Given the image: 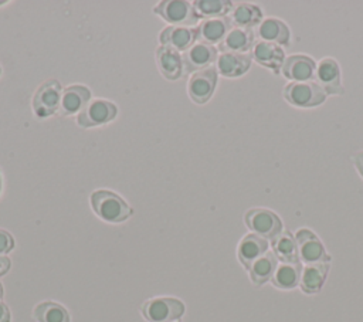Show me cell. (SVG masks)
Returning <instances> with one entry per match:
<instances>
[{
  "instance_id": "1",
  "label": "cell",
  "mask_w": 363,
  "mask_h": 322,
  "mask_svg": "<svg viewBox=\"0 0 363 322\" xmlns=\"http://www.w3.org/2000/svg\"><path fill=\"white\" fill-rule=\"evenodd\" d=\"M91 206L98 217L108 223H122L132 216L129 204L111 190H96L91 194Z\"/></svg>"
},
{
  "instance_id": "2",
  "label": "cell",
  "mask_w": 363,
  "mask_h": 322,
  "mask_svg": "<svg viewBox=\"0 0 363 322\" xmlns=\"http://www.w3.org/2000/svg\"><path fill=\"white\" fill-rule=\"evenodd\" d=\"M155 14L160 16L164 21L174 24L176 27L196 26L200 20L196 13L193 3L184 0H164L160 1L155 9Z\"/></svg>"
},
{
  "instance_id": "3",
  "label": "cell",
  "mask_w": 363,
  "mask_h": 322,
  "mask_svg": "<svg viewBox=\"0 0 363 322\" xmlns=\"http://www.w3.org/2000/svg\"><path fill=\"white\" fill-rule=\"evenodd\" d=\"M184 313V304L170 296L149 299L142 306V315L149 322H173Z\"/></svg>"
},
{
  "instance_id": "4",
  "label": "cell",
  "mask_w": 363,
  "mask_h": 322,
  "mask_svg": "<svg viewBox=\"0 0 363 322\" xmlns=\"http://www.w3.org/2000/svg\"><path fill=\"white\" fill-rule=\"evenodd\" d=\"M284 96L294 106L311 108L320 105L325 101L326 94L316 81H306L288 84L284 89Z\"/></svg>"
},
{
  "instance_id": "5",
  "label": "cell",
  "mask_w": 363,
  "mask_h": 322,
  "mask_svg": "<svg viewBox=\"0 0 363 322\" xmlns=\"http://www.w3.org/2000/svg\"><path fill=\"white\" fill-rule=\"evenodd\" d=\"M62 88L57 79H47L43 82L34 96H33V109L38 118H48L54 115L61 105Z\"/></svg>"
},
{
  "instance_id": "6",
  "label": "cell",
  "mask_w": 363,
  "mask_h": 322,
  "mask_svg": "<svg viewBox=\"0 0 363 322\" xmlns=\"http://www.w3.org/2000/svg\"><path fill=\"white\" fill-rule=\"evenodd\" d=\"M245 224L254 234L274 240L282 233L281 218L268 209H251L245 213Z\"/></svg>"
},
{
  "instance_id": "7",
  "label": "cell",
  "mask_w": 363,
  "mask_h": 322,
  "mask_svg": "<svg viewBox=\"0 0 363 322\" xmlns=\"http://www.w3.org/2000/svg\"><path fill=\"white\" fill-rule=\"evenodd\" d=\"M118 108L106 99H95L89 102L77 116V122L82 128H92L108 123L115 119Z\"/></svg>"
},
{
  "instance_id": "8",
  "label": "cell",
  "mask_w": 363,
  "mask_h": 322,
  "mask_svg": "<svg viewBox=\"0 0 363 322\" xmlns=\"http://www.w3.org/2000/svg\"><path fill=\"white\" fill-rule=\"evenodd\" d=\"M295 240L298 244L299 258L306 265L330 261V257L326 254L322 241L311 230L299 228L295 234Z\"/></svg>"
},
{
  "instance_id": "9",
  "label": "cell",
  "mask_w": 363,
  "mask_h": 322,
  "mask_svg": "<svg viewBox=\"0 0 363 322\" xmlns=\"http://www.w3.org/2000/svg\"><path fill=\"white\" fill-rule=\"evenodd\" d=\"M217 77V68L214 67H208L206 70L194 72L190 77L187 85L189 96L191 98V101L196 104H206L216 89Z\"/></svg>"
},
{
  "instance_id": "10",
  "label": "cell",
  "mask_w": 363,
  "mask_h": 322,
  "mask_svg": "<svg viewBox=\"0 0 363 322\" xmlns=\"http://www.w3.org/2000/svg\"><path fill=\"white\" fill-rule=\"evenodd\" d=\"M217 48L210 44L196 43L190 47L182 57L183 60V75L194 74L197 71L206 70L211 67L214 61H217Z\"/></svg>"
},
{
  "instance_id": "11",
  "label": "cell",
  "mask_w": 363,
  "mask_h": 322,
  "mask_svg": "<svg viewBox=\"0 0 363 322\" xmlns=\"http://www.w3.org/2000/svg\"><path fill=\"white\" fill-rule=\"evenodd\" d=\"M315 79L319 87L329 95H342L343 87L340 82V68L333 58H322L316 65Z\"/></svg>"
},
{
  "instance_id": "12",
  "label": "cell",
  "mask_w": 363,
  "mask_h": 322,
  "mask_svg": "<svg viewBox=\"0 0 363 322\" xmlns=\"http://www.w3.org/2000/svg\"><path fill=\"white\" fill-rule=\"evenodd\" d=\"M281 71L282 75L292 79L294 82H306L315 78L316 62L311 57L295 54L285 58Z\"/></svg>"
},
{
  "instance_id": "13",
  "label": "cell",
  "mask_w": 363,
  "mask_h": 322,
  "mask_svg": "<svg viewBox=\"0 0 363 322\" xmlns=\"http://www.w3.org/2000/svg\"><path fill=\"white\" fill-rule=\"evenodd\" d=\"M159 40L163 47L172 48L174 51H187L197 41V28L190 27H176L169 26L162 30Z\"/></svg>"
},
{
  "instance_id": "14",
  "label": "cell",
  "mask_w": 363,
  "mask_h": 322,
  "mask_svg": "<svg viewBox=\"0 0 363 322\" xmlns=\"http://www.w3.org/2000/svg\"><path fill=\"white\" fill-rule=\"evenodd\" d=\"M233 28V21L230 17L218 18H204L197 28V40L204 44L221 43L228 31Z\"/></svg>"
},
{
  "instance_id": "15",
  "label": "cell",
  "mask_w": 363,
  "mask_h": 322,
  "mask_svg": "<svg viewBox=\"0 0 363 322\" xmlns=\"http://www.w3.org/2000/svg\"><path fill=\"white\" fill-rule=\"evenodd\" d=\"M91 101V91L84 85H69L65 87L61 96L60 115L68 116L81 112Z\"/></svg>"
},
{
  "instance_id": "16",
  "label": "cell",
  "mask_w": 363,
  "mask_h": 322,
  "mask_svg": "<svg viewBox=\"0 0 363 322\" xmlns=\"http://www.w3.org/2000/svg\"><path fill=\"white\" fill-rule=\"evenodd\" d=\"M255 44V35L251 28L233 27L225 38L218 44L221 52H238L247 54Z\"/></svg>"
},
{
  "instance_id": "17",
  "label": "cell",
  "mask_w": 363,
  "mask_h": 322,
  "mask_svg": "<svg viewBox=\"0 0 363 322\" xmlns=\"http://www.w3.org/2000/svg\"><path fill=\"white\" fill-rule=\"evenodd\" d=\"M251 55L258 64L272 70L277 74L279 72L285 61V54L282 47L272 43H267V41L255 43L252 47Z\"/></svg>"
},
{
  "instance_id": "18",
  "label": "cell",
  "mask_w": 363,
  "mask_h": 322,
  "mask_svg": "<svg viewBox=\"0 0 363 322\" xmlns=\"http://www.w3.org/2000/svg\"><path fill=\"white\" fill-rule=\"evenodd\" d=\"M268 251V241L264 237H259L257 234H247L238 244V260L240 262L250 270V267L265 252Z\"/></svg>"
},
{
  "instance_id": "19",
  "label": "cell",
  "mask_w": 363,
  "mask_h": 322,
  "mask_svg": "<svg viewBox=\"0 0 363 322\" xmlns=\"http://www.w3.org/2000/svg\"><path fill=\"white\" fill-rule=\"evenodd\" d=\"M251 61V54L221 52V55H218L217 58V71L227 78H235L250 70Z\"/></svg>"
},
{
  "instance_id": "20",
  "label": "cell",
  "mask_w": 363,
  "mask_h": 322,
  "mask_svg": "<svg viewBox=\"0 0 363 322\" xmlns=\"http://www.w3.org/2000/svg\"><path fill=\"white\" fill-rule=\"evenodd\" d=\"M156 64L160 74L166 79H179L183 75V60L182 55L167 47L160 45L156 50Z\"/></svg>"
},
{
  "instance_id": "21",
  "label": "cell",
  "mask_w": 363,
  "mask_h": 322,
  "mask_svg": "<svg viewBox=\"0 0 363 322\" xmlns=\"http://www.w3.org/2000/svg\"><path fill=\"white\" fill-rule=\"evenodd\" d=\"M258 35L261 37L262 41L277 44L279 47H286L289 44L291 37L288 26L284 21L274 17H268L261 21V24L258 26Z\"/></svg>"
},
{
  "instance_id": "22",
  "label": "cell",
  "mask_w": 363,
  "mask_h": 322,
  "mask_svg": "<svg viewBox=\"0 0 363 322\" xmlns=\"http://www.w3.org/2000/svg\"><path fill=\"white\" fill-rule=\"evenodd\" d=\"M329 271V262L308 264L302 268L301 288L306 294H316L320 291Z\"/></svg>"
},
{
  "instance_id": "23",
  "label": "cell",
  "mask_w": 363,
  "mask_h": 322,
  "mask_svg": "<svg viewBox=\"0 0 363 322\" xmlns=\"http://www.w3.org/2000/svg\"><path fill=\"white\" fill-rule=\"evenodd\" d=\"M278 267V258L274 251H267L250 267V278L255 285H262L272 278Z\"/></svg>"
},
{
  "instance_id": "24",
  "label": "cell",
  "mask_w": 363,
  "mask_h": 322,
  "mask_svg": "<svg viewBox=\"0 0 363 322\" xmlns=\"http://www.w3.org/2000/svg\"><path fill=\"white\" fill-rule=\"evenodd\" d=\"M302 267L299 262H281L278 264L271 281L277 288L292 289L301 282Z\"/></svg>"
},
{
  "instance_id": "25",
  "label": "cell",
  "mask_w": 363,
  "mask_h": 322,
  "mask_svg": "<svg viewBox=\"0 0 363 322\" xmlns=\"http://www.w3.org/2000/svg\"><path fill=\"white\" fill-rule=\"evenodd\" d=\"M272 251L282 262H299L298 244L289 231H282L272 240Z\"/></svg>"
},
{
  "instance_id": "26",
  "label": "cell",
  "mask_w": 363,
  "mask_h": 322,
  "mask_svg": "<svg viewBox=\"0 0 363 322\" xmlns=\"http://www.w3.org/2000/svg\"><path fill=\"white\" fill-rule=\"evenodd\" d=\"M231 21H233V24H235V27L252 28L254 26L261 24L262 10L258 6L248 4V3H241L233 10Z\"/></svg>"
},
{
  "instance_id": "27",
  "label": "cell",
  "mask_w": 363,
  "mask_h": 322,
  "mask_svg": "<svg viewBox=\"0 0 363 322\" xmlns=\"http://www.w3.org/2000/svg\"><path fill=\"white\" fill-rule=\"evenodd\" d=\"M193 7L200 18H218L227 17L233 10V3L227 0H196Z\"/></svg>"
},
{
  "instance_id": "28",
  "label": "cell",
  "mask_w": 363,
  "mask_h": 322,
  "mask_svg": "<svg viewBox=\"0 0 363 322\" xmlns=\"http://www.w3.org/2000/svg\"><path fill=\"white\" fill-rule=\"evenodd\" d=\"M33 315L37 322H69L68 311L62 305L51 301L38 304Z\"/></svg>"
},
{
  "instance_id": "29",
  "label": "cell",
  "mask_w": 363,
  "mask_h": 322,
  "mask_svg": "<svg viewBox=\"0 0 363 322\" xmlns=\"http://www.w3.org/2000/svg\"><path fill=\"white\" fill-rule=\"evenodd\" d=\"M13 248H14V238H13V235L9 231L0 228V255L7 254Z\"/></svg>"
},
{
  "instance_id": "30",
  "label": "cell",
  "mask_w": 363,
  "mask_h": 322,
  "mask_svg": "<svg viewBox=\"0 0 363 322\" xmlns=\"http://www.w3.org/2000/svg\"><path fill=\"white\" fill-rule=\"evenodd\" d=\"M353 163L359 172V174L363 177V150L362 152H357L354 156H353Z\"/></svg>"
},
{
  "instance_id": "31",
  "label": "cell",
  "mask_w": 363,
  "mask_h": 322,
  "mask_svg": "<svg viewBox=\"0 0 363 322\" xmlns=\"http://www.w3.org/2000/svg\"><path fill=\"white\" fill-rule=\"evenodd\" d=\"M0 322H10V309L0 301Z\"/></svg>"
},
{
  "instance_id": "32",
  "label": "cell",
  "mask_w": 363,
  "mask_h": 322,
  "mask_svg": "<svg viewBox=\"0 0 363 322\" xmlns=\"http://www.w3.org/2000/svg\"><path fill=\"white\" fill-rule=\"evenodd\" d=\"M10 265H11L10 260L6 255H0V277L10 270Z\"/></svg>"
},
{
  "instance_id": "33",
  "label": "cell",
  "mask_w": 363,
  "mask_h": 322,
  "mask_svg": "<svg viewBox=\"0 0 363 322\" xmlns=\"http://www.w3.org/2000/svg\"><path fill=\"white\" fill-rule=\"evenodd\" d=\"M3 298V287H1V284H0V299Z\"/></svg>"
},
{
  "instance_id": "34",
  "label": "cell",
  "mask_w": 363,
  "mask_h": 322,
  "mask_svg": "<svg viewBox=\"0 0 363 322\" xmlns=\"http://www.w3.org/2000/svg\"><path fill=\"white\" fill-rule=\"evenodd\" d=\"M0 191H1V173H0Z\"/></svg>"
},
{
  "instance_id": "35",
  "label": "cell",
  "mask_w": 363,
  "mask_h": 322,
  "mask_svg": "<svg viewBox=\"0 0 363 322\" xmlns=\"http://www.w3.org/2000/svg\"><path fill=\"white\" fill-rule=\"evenodd\" d=\"M0 74H1V67H0Z\"/></svg>"
}]
</instances>
